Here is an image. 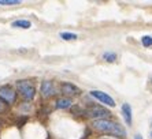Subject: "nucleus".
<instances>
[{
  "instance_id": "nucleus-1",
  "label": "nucleus",
  "mask_w": 152,
  "mask_h": 139,
  "mask_svg": "<svg viewBox=\"0 0 152 139\" xmlns=\"http://www.w3.org/2000/svg\"><path fill=\"white\" fill-rule=\"evenodd\" d=\"M92 125H93V128L97 130V131L107 132V134H113V135L119 136V138H125V136H126V131L124 130L122 125H119L118 123L111 122V120H107V119L93 120Z\"/></svg>"
},
{
  "instance_id": "nucleus-2",
  "label": "nucleus",
  "mask_w": 152,
  "mask_h": 139,
  "mask_svg": "<svg viewBox=\"0 0 152 139\" xmlns=\"http://www.w3.org/2000/svg\"><path fill=\"white\" fill-rule=\"evenodd\" d=\"M17 89L18 93L21 94V97L26 101H30L34 98L36 96V89L33 86L32 82L29 80H18L17 82Z\"/></svg>"
},
{
  "instance_id": "nucleus-3",
  "label": "nucleus",
  "mask_w": 152,
  "mask_h": 139,
  "mask_svg": "<svg viewBox=\"0 0 152 139\" xmlns=\"http://www.w3.org/2000/svg\"><path fill=\"white\" fill-rule=\"evenodd\" d=\"M86 116L88 117H92V119H96V120H100V119H106V117H110L111 116V112L107 111L106 108L103 106H99V105H91L86 108L85 111Z\"/></svg>"
},
{
  "instance_id": "nucleus-4",
  "label": "nucleus",
  "mask_w": 152,
  "mask_h": 139,
  "mask_svg": "<svg viewBox=\"0 0 152 139\" xmlns=\"http://www.w3.org/2000/svg\"><path fill=\"white\" fill-rule=\"evenodd\" d=\"M91 96L92 97H95L96 100H99L100 102H103V104L108 105V106H115V101L113 100V97H110L107 93H104V91H100V90H92L91 91Z\"/></svg>"
},
{
  "instance_id": "nucleus-5",
  "label": "nucleus",
  "mask_w": 152,
  "mask_h": 139,
  "mask_svg": "<svg viewBox=\"0 0 152 139\" xmlns=\"http://www.w3.org/2000/svg\"><path fill=\"white\" fill-rule=\"evenodd\" d=\"M15 91L12 87L10 86H3V87H0V98L3 101H6L7 104H12L15 101Z\"/></svg>"
},
{
  "instance_id": "nucleus-6",
  "label": "nucleus",
  "mask_w": 152,
  "mask_h": 139,
  "mask_svg": "<svg viewBox=\"0 0 152 139\" xmlns=\"http://www.w3.org/2000/svg\"><path fill=\"white\" fill-rule=\"evenodd\" d=\"M41 94H42V97H45V98L55 94V86H53V83L51 80H45V82L41 83Z\"/></svg>"
},
{
  "instance_id": "nucleus-7",
  "label": "nucleus",
  "mask_w": 152,
  "mask_h": 139,
  "mask_svg": "<svg viewBox=\"0 0 152 139\" xmlns=\"http://www.w3.org/2000/svg\"><path fill=\"white\" fill-rule=\"evenodd\" d=\"M60 90L64 96H75V94H80V89L77 86H74L73 83H69V82H64L60 86Z\"/></svg>"
},
{
  "instance_id": "nucleus-8",
  "label": "nucleus",
  "mask_w": 152,
  "mask_h": 139,
  "mask_svg": "<svg viewBox=\"0 0 152 139\" xmlns=\"http://www.w3.org/2000/svg\"><path fill=\"white\" fill-rule=\"evenodd\" d=\"M122 113H124V119L126 124L130 125L132 124V108L129 104H124L122 105Z\"/></svg>"
},
{
  "instance_id": "nucleus-9",
  "label": "nucleus",
  "mask_w": 152,
  "mask_h": 139,
  "mask_svg": "<svg viewBox=\"0 0 152 139\" xmlns=\"http://www.w3.org/2000/svg\"><path fill=\"white\" fill-rule=\"evenodd\" d=\"M71 105V100L70 98H60L56 101V108L58 109H66Z\"/></svg>"
},
{
  "instance_id": "nucleus-10",
  "label": "nucleus",
  "mask_w": 152,
  "mask_h": 139,
  "mask_svg": "<svg viewBox=\"0 0 152 139\" xmlns=\"http://www.w3.org/2000/svg\"><path fill=\"white\" fill-rule=\"evenodd\" d=\"M12 28H19V29H29L30 28V22L26 19H18V21L12 22Z\"/></svg>"
},
{
  "instance_id": "nucleus-11",
  "label": "nucleus",
  "mask_w": 152,
  "mask_h": 139,
  "mask_svg": "<svg viewBox=\"0 0 152 139\" xmlns=\"http://www.w3.org/2000/svg\"><path fill=\"white\" fill-rule=\"evenodd\" d=\"M60 37L66 41H71V40H77V34L74 33H60Z\"/></svg>"
},
{
  "instance_id": "nucleus-12",
  "label": "nucleus",
  "mask_w": 152,
  "mask_h": 139,
  "mask_svg": "<svg viewBox=\"0 0 152 139\" xmlns=\"http://www.w3.org/2000/svg\"><path fill=\"white\" fill-rule=\"evenodd\" d=\"M103 59L107 60V62H115V59H117V55L114 52H106L104 55H103Z\"/></svg>"
},
{
  "instance_id": "nucleus-13",
  "label": "nucleus",
  "mask_w": 152,
  "mask_h": 139,
  "mask_svg": "<svg viewBox=\"0 0 152 139\" xmlns=\"http://www.w3.org/2000/svg\"><path fill=\"white\" fill-rule=\"evenodd\" d=\"M141 42H142V45L144 46H152V35H144L141 38Z\"/></svg>"
},
{
  "instance_id": "nucleus-14",
  "label": "nucleus",
  "mask_w": 152,
  "mask_h": 139,
  "mask_svg": "<svg viewBox=\"0 0 152 139\" xmlns=\"http://www.w3.org/2000/svg\"><path fill=\"white\" fill-rule=\"evenodd\" d=\"M19 0H0V4H19Z\"/></svg>"
},
{
  "instance_id": "nucleus-15",
  "label": "nucleus",
  "mask_w": 152,
  "mask_h": 139,
  "mask_svg": "<svg viewBox=\"0 0 152 139\" xmlns=\"http://www.w3.org/2000/svg\"><path fill=\"white\" fill-rule=\"evenodd\" d=\"M134 139H142V138H141V135H136Z\"/></svg>"
},
{
  "instance_id": "nucleus-16",
  "label": "nucleus",
  "mask_w": 152,
  "mask_h": 139,
  "mask_svg": "<svg viewBox=\"0 0 152 139\" xmlns=\"http://www.w3.org/2000/svg\"><path fill=\"white\" fill-rule=\"evenodd\" d=\"M1 108H3V105H1V101H0V111H1Z\"/></svg>"
},
{
  "instance_id": "nucleus-17",
  "label": "nucleus",
  "mask_w": 152,
  "mask_h": 139,
  "mask_svg": "<svg viewBox=\"0 0 152 139\" xmlns=\"http://www.w3.org/2000/svg\"><path fill=\"white\" fill-rule=\"evenodd\" d=\"M151 82H152V80H151Z\"/></svg>"
}]
</instances>
